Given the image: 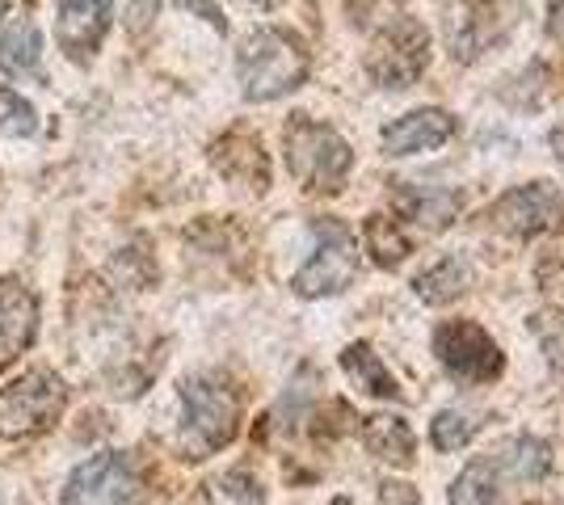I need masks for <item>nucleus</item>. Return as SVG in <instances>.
Returning a JSON list of instances; mask_svg holds the SVG:
<instances>
[{
    "label": "nucleus",
    "instance_id": "f03ea898",
    "mask_svg": "<svg viewBox=\"0 0 564 505\" xmlns=\"http://www.w3.org/2000/svg\"><path fill=\"white\" fill-rule=\"evenodd\" d=\"M282 147H286V168L291 177L312 194H333L341 190L346 173L354 165L350 144L325 127V122H312L304 114L286 122V135H282Z\"/></svg>",
    "mask_w": 564,
    "mask_h": 505
},
{
    "label": "nucleus",
    "instance_id": "5701e85b",
    "mask_svg": "<svg viewBox=\"0 0 564 505\" xmlns=\"http://www.w3.org/2000/svg\"><path fill=\"white\" fill-rule=\"evenodd\" d=\"M531 329L540 333L543 350H547V362L556 359V366H564V312H543L531 320Z\"/></svg>",
    "mask_w": 564,
    "mask_h": 505
},
{
    "label": "nucleus",
    "instance_id": "6e6552de",
    "mask_svg": "<svg viewBox=\"0 0 564 505\" xmlns=\"http://www.w3.org/2000/svg\"><path fill=\"white\" fill-rule=\"evenodd\" d=\"M140 472L122 455H94L72 472L64 505H140Z\"/></svg>",
    "mask_w": 564,
    "mask_h": 505
},
{
    "label": "nucleus",
    "instance_id": "6ab92c4d",
    "mask_svg": "<svg viewBox=\"0 0 564 505\" xmlns=\"http://www.w3.org/2000/svg\"><path fill=\"white\" fill-rule=\"evenodd\" d=\"M451 505H501V488H497V468L494 463H485V459H476L468 463L455 484H451Z\"/></svg>",
    "mask_w": 564,
    "mask_h": 505
},
{
    "label": "nucleus",
    "instance_id": "4468645a",
    "mask_svg": "<svg viewBox=\"0 0 564 505\" xmlns=\"http://www.w3.org/2000/svg\"><path fill=\"white\" fill-rule=\"evenodd\" d=\"M0 68L9 76H43V34L30 18H13L0 34Z\"/></svg>",
    "mask_w": 564,
    "mask_h": 505
},
{
    "label": "nucleus",
    "instance_id": "0eeeda50",
    "mask_svg": "<svg viewBox=\"0 0 564 505\" xmlns=\"http://www.w3.org/2000/svg\"><path fill=\"white\" fill-rule=\"evenodd\" d=\"M64 400H68V392H64V384L51 371L25 375V380H18L13 387L0 392V433L18 438V433L43 430V426H51L59 417Z\"/></svg>",
    "mask_w": 564,
    "mask_h": 505
},
{
    "label": "nucleus",
    "instance_id": "9d476101",
    "mask_svg": "<svg viewBox=\"0 0 564 505\" xmlns=\"http://www.w3.org/2000/svg\"><path fill=\"white\" fill-rule=\"evenodd\" d=\"M39 337V299L18 278L0 283V371L13 366Z\"/></svg>",
    "mask_w": 564,
    "mask_h": 505
},
{
    "label": "nucleus",
    "instance_id": "aec40b11",
    "mask_svg": "<svg viewBox=\"0 0 564 505\" xmlns=\"http://www.w3.org/2000/svg\"><path fill=\"white\" fill-rule=\"evenodd\" d=\"M367 244H371V257H376L383 270H392V265H400L409 257V237H400L397 223L383 216H376L367 223Z\"/></svg>",
    "mask_w": 564,
    "mask_h": 505
},
{
    "label": "nucleus",
    "instance_id": "bb28decb",
    "mask_svg": "<svg viewBox=\"0 0 564 505\" xmlns=\"http://www.w3.org/2000/svg\"><path fill=\"white\" fill-rule=\"evenodd\" d=\"M552 147H556V156H561V165H564V131H556V135H552Z\"/></svg>",
    "mask_w": 564,
    "mask_h": 505
},
{
    "label": "nucleus",
    "instance_id": "b1692460",
    "mask_svg": "<svg viewBox=\"0 0 564 505\" xmlns=\"http://www.w3.org/2000/svg\"><path fill=\"white\" fill-rule=\"evenodd\" d=\"M224 484H228V497L236 505H265V493H261V484L249 472H232Z\"/></svg>",
    "mask_w": 564,
    "mask_h": 505
},
{
    "label": "nucleus",
    "instance_id": "c85d7f7f",
    "mask_svg": "<svg viewBox=\"0 0 564 505\" xmlns=\"http://www.w3.org/2000/svg\"><path fill=\"white\" fill-rule=\"evenodd\" d=\"M333 505H350V502H333Z\"/></svg>",
    "mask_w": 564,
    "mask_h": 505
},
{
    "label": "nucleus",
    "instance_id": "1a4fd4ad",
    "mask_svg": "<svg viewBox=\"0 0 564 505\" xmlns=\"http://www.w3.org/2000/svg\"><path fill=\"white\" fill-rule=\"evenodd\" d=\"M561 194L552 190V186H543V182H531V186H518L510 190L501 202L494 207V223L501 232H510L518 241H527V237H540L547 232L556 216H561Z\"/></svg>",
    "mask_w": 564,
    "mask_h": 505
},
{
    "label": "nucleus",
    "instance_id": "9b49d317",
    "mask_svg": "<svg viewBox=\"0 0 564 505\" xmlns=\"http://www.w3.org/2000/svg\"><path fill=\"white\" fill-rule=\"evenodd\" d=\"M110 30V0H59L55 39L72 59H89Z\"/></svg>",
    "mask_w": 564,
    "mask_h": 505
},
{
    "label": "nucleus",
    "instance_id": "393cba45",
    "mask_svg": "<svg viewBox=\"0 0 564 505\" xmlns=\"http://www.w3.org/2000/svg\"><path fill=\"white\" fill-rule=\"evenodd\" d=\"M152 13H156V0H127V9H122V18H127V30L135 34L143 25L152 22Z\"/></svg>",
    "mask_w": 564,
    "mask_h": 505
},
{
    "label": "nucleus",
    "instance_id": "2eb2a0df",
    "mask_svg": "<svg viewBox=\"0 0 564 505\" xmlns=\"http://www.w3.org/2000/svg\"><path fill=\"white\" fill-rule=\"evenodd\" d=\"M367 447H371V455H379L383 463H392V468H409L413 459H417V438L409 430V421L404 417H371L367 421Z\"/></svg>",
    "mask_w": 564,
    "mask_h": 505
},
{
    "label": "nucleus",
    "instance_id": "dca6fc26",
    "mask_svg": "<svg viewBox=\"0 0 564 505\" xmlns=\"http://www.w3.org/2000/svg\"><path fill=\"white\" fill-rule=\"evenodd\" d=\"M471 287V265L468 257H443V262H434L425 274H417V283H413V295L422 299V304H451V299H459L464 290Z\"/></svg>",
    "mask_w": 564,
    "mask_h": 505
},
{
    "label": "nucleus",
    "instance_id": "412c9836",
    "mask_svg": "<svg viewBox=\"0 0 564 505\" xmlns=\"http://www.w3.org/2000/svg\"><path fill=\"white\" fill-rule=\"evenodd\" d=\"M34 131H39L34 106L13 94V89H0V140H22V135H34Z\"/></svg>",
    "mask_w": 564,
    "mask_h": 505
},
{
    "label": "nucleus",
    "instance_id": "ddd939ff",
    "mask_svg": "<svg viewBox=\"0 0 564 505\" xmlns=\"http://www.w3.org/2000/svg\"><path fill=\"white\" fill-rule=\"evenodd\" d=\"M341 371L350 375V384L358 387V392H367V396H376V400H400L397 375L383 366V359H379L367 341H354V345L341 350Z\"/></svg>",
    "mask_w": 564,
    "mask_h": 505
},
{
    "label": "nucleus",
    "instance_id": "cd10ccee",
    "mask_svg": "<svg viewBox=\"0 0 564 505\" xmlns=\"http://www.w3.org/2000/svg\"><path fill=\"white\" fill-rule=\"evenodd\" d=\"M4 9H9V0H0V18H4Z\"/></svg>",
    "mask_w": 564,
    "mask_h": 505
},
{
    "label": "nucleus",
    "instance_id": "20e7f679",
    "mask_svg": "<svg viewBox=\"0 0 564 505\" xmlns=\"http://www.w3.org/2000/svg\"><path fill=\"white\" fill-rule=\"evenodd\" d=\"M312 232H316V249L295 270L291 287L300 299H325V295L350 287V278L358 274V249H354L350 228L337 223V219H316Z\"/></svg>",
    "mask_w": 564,
    "mask_h": 505
},
{
    "label": "nucleus",
    "instance_id": "39448f33",
    "mask_svg": "<svg viewBox=\"0 0 564 505\" xmlns=\"http://www.w3.org/2000/svg\"><path fill=\"white\" fill-rule=\"evenodd\" d=\"M430 64V34L425 25L409 22L404 13H392L379 25V39L367 55V73L383 89H409Z\"/></svg>",
    "mask_w": 564,
    "mask_h": 505
},
{
    "label": "nucleus",
    "instance_id": "f8f14e48",
    "mask_svg": "<svg viewBox=\"0 0 564 505\" xmlns=\"http://www.w3.org/2000/svg\"><path fill=\"white\" fill-rule=\"evenodd\" d=\"M451 131H455V122H451L447 110L430 106V110H413V114L397 119L392 127H383L379 144H383V156H413V152L443 147L451 140Z\"/></svg>",
    "mask_w": 564,
    "mask_h": 505
},
{
    "label": "nucleus",
    "instance_id": "a211bd4d",
    "mask_svg": "<svg viewBox=\"0 0 564 505\" xmlns=\"http://www.w3.org/2000/svg\"><path fill=\"white\" fill-rule=\"evenodd\" d=\"M497 463L510 468L518 481H543L547 468H552V455H547V447H543L540 438L518 433V438H506V442L497 447Z\"/></svg>",
    "mask_w": 564,
    "mask_h": 505
},
{
    "label": "nucleus",
    "instance_id": "7ed1b4c3",
    "mask_svg": "<svg viewBox=\"0 0 564 505\" xmlns=\"http://www.w3.org/2000/svg\"><path fill=\"white\" fill-rule=\"evenodd\" d=\"M236 433V396L219 380H186L182 387V451L215 455Z\"/></svg>",
    "mask_w": 564,
    "mask_h": 505
},
{
    "label": "nucleus",
    "instance_id": "4be33fe9",
    "mask_svg": "<svg viewBox=\"0 0 564 505\" xmlns=\"http://www.w3.org/2000/svg\"><path fill=\"white\" fill-rule=\"evenodd\" d=\"M471 433H476V421L455 409H443L430 421V442H434L438 451H464L471 442Z\"/></svg>",
    "mask_w": 564,
    "mask_h": 505
},
{
    "label": "nucleus",
    "instance_id": "a878e982",
    "mask_svg": "<svg viewBox=\"0 0 564 505\" xmlns=\"http://www.w3.org/2000/svg\"><path fill=\"white\" fill-rule=\"evenodd\" d=\"M547 13H552V18H547V30H552L556 39H564V0H552Z\"/></svg>",
    "mask_w": 564,
    "mask_h": 505
},
{
    "label": "nucleus",
    "instance_id": "f257e3e1",
    "mask_svg": "<svg viewBox=\"0 0 564 505\" xmlns=\"http://www.w3.org/2000/svg\"><path fill=\"white\" fill-rule=\"evenodd\" d=\"M236 76L249 101H274L307 80V51L286 30H258L236 55Z\"/></svg>",
    "mask_w": 564,
    "mask_h": 505
},
{
    "label": "nucleus",
    "instance_id": "423d86ee",
    "mask_svg": "<svg viewBox=\"0 0 564 505\" xmlns=\"http://www.w3.org/2000/svg\"><path fill=\"white\" fill-rule=\"evenodd\" d=\"M434 354H438V362L447 366L455 380H468V384L497 380L501 366H506L497 341L480 325H471V320H447V325H438Z\"/></svg>",
    "mask_w": 564,
    "mask_h": 505
},
{
    "label": "nucleus",
    "instance_id": "f3484780",
    "mask_svg": "<svg viewBox=\"0 0 564 505\" xmlns=\"http://www.w3.org/2000/svg\"><path fill=\"white\" fill-rule=\"evenodd\" d=\"M397 211L425 228H443L459 211V194L443 190V186H404L397 194Z\"/></svg>",
    "mask_w": 564,
    "mask_h": 505
}]
</instances>
